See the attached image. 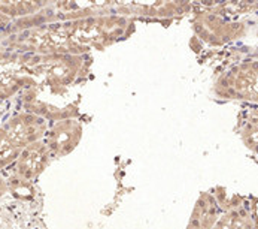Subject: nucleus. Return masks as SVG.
<instances>
[{"label":"nucleus","mask_w":258,"mask_h":229,"mask_svg":"<svg viewBox=\"0 0 258 229\" xmlns=\"http://www.w3.org/2000/svg\"><path fill=\"white\" fill-rule=\"evenodd\" d=\"M192 12V3L186 2H157V3H116L115 14L132 18L138 17H152V18H181Z\"/></svg>","instance_id":"9"},{"label":"nucleus","mask_w":258,"mask_h":229,"mask_svg":"<svg viewBox=\"0 0 258 229\" xmlns=\"http://www.w3.org/2000/svg\"><path fill=\"white\" fill-rule=\"evenodd\" d=\"M2 126L8 132L11 140L20 149H24L33 143L45 140L51 121H48L40 115L23 110L8 117L5 121H2Z\"/></svg>","instance_id":"6"},{"label":"nucleus","mask_w":258,"mask_h":229,"mask_svg":"<svg viewBox=\"0 0 258 229\" xmlns=\"http://www.w3.org/2000/svg\"><path fill=\"white\" fill-rule=\"evenodd\" d=\"M246 57H254V59H258V47L255 50H252L251 53H248V56Z\"/></svg>","instance_id":"16"},{"label":"nucleus","mask_w":258,"mask_h":229,"mask_svg":"<svg viewBox=\"0 0 258 229\" xmlns=\"http://www.w3.org/2000/svg\"><path fill=\"white\" fill-rule=\"evenodd\" d=\"M64 26L75 43H78L87 54L93 50L102 51L119 40L127 39L135 32L133 18L118 14L64 21Z\"/></svg>","instance_id":"2"},{"label":"nucleus","mask_w":258,"mask_h":229,"mask_svg":"<svg viewBox=\"0 0 258 229\" xmlns=\"http://www.w3.org/2000/svg\"><path fill=\"white\" fill-rule=\"evenodd\" d=\"M212 229H258V198L252 195H227Z\"/></svg>","instance_id":"4"},{"label":"nucleus","mask_w":258,"mask_h":229,"mask_svg":"<svg viewBox=\"0 0 258 229\" xmlns=\"http://www.w3.org/2000/svg\"><path fill=\"white\" fill-rule=\"evenodd\" d=\"M194 9H197L192 17L194 38L212 48H221L243 38L258 15L255 2L194 5Z\"/></svg>","instance_id":"1"},{"label":"nucleus","mask_w":258,"mask_h":229,"mask_svg":"<svg viewBox=\"0 0 258 229\" xmlns=\"http://www.w3.org/2000/svg\"><path fill=\"white\" fill-rule=\"evenodd\" d=\"M236 132L243 146L258 157V107L245 105L237 115Z\"/></svg>","instance_id":"11"},{"label":"nucleus","mask_w":258,"mask_h":229,"mask_svg":"<svg viewBox=\"0 0 258 229\" xmlns=\"http://www.w3.org/2000/svg\"><path fill=\"white\" fill-rule=\"evenodd\" d=\"M227 191L222 186H217L211 191L202 192L192 207L188 223L185 229H212L220 213Z\"/></svg>","instance_id":"8"},{"label":"nucleus","mask_w":258,"mask_h":229,"mask_svg":"<svg viewBox=\"0 0 258 229\" xmlns=\"http://www.w3.org/2000/svg\"><path fill=\"white\" fill-rule=\"evenodd\" d=\"M82 133L84 124L79 118H64L51 123L43 141L54 157H64L78 147Z\"/></svg>","instance_id":"7"},{"label":"nucleus","mask_w":258,"mask_h":229,"mask_svg":"<svg viewBox=\"0 0 258 229\" xmlns=\"http://www.w3.org/2000/svg\"><path fill=\"white\" fill-rule=\"evenodd\" d=\"M52 159H54V156L51 154L43 140L33 143L21 150L18 159L11 166L12 175H17L20 178H24V180L33 183L46 169V166L51 163Z\"/></svg>","instance_id":"10"},{"label":"nucleus","mask_w":258,"mask_h":229,"mask_svg":"<svg viewBox=\"0 0 258 229\" xmlns=\"http://www.w3.org/2000/svg\"><path fill=\"white\" fill-rule=\"evenodd\" d=\"M9 193V180L0 174V198Z\"/></svg>","instance_id":"14"},{"label":"nucleus","mask_w":258,"mask_h":229,"mask_svg":"<svg viewBox=\"0 0 258 229\" xmlns=\"http://www.w3.org/2000/svg\"><path fill=\"white\" fill-rule=\"evenodd\" d=\"M23 149H20L8 135L5 127L0 124V172L5 169H9L15 160L18 159L20 153Z\"/></svg>","instance_id":"12"},{"label":"nucleus","mask_w":258,"mask_h":229,"mask_svg":"<svg viewBox=\"0 0 258 229\" xmlns=\"http://www.w3.org/2000/svg\"><path fill=\"white\" fill-rule=\"evenodd\" d=\"M33 85L36 81L24 65V54L0 51V101H8Z\"/></svg>","instance_id":"5"},{"label":"nucleus","mask_w":258,"mask_h":229,"mask_svg":"<svg viewBox=\"0 0 258 229\" xmlns=\"http://www.w3.org/2000/svg\"><path fill=\"white\" fill-rule=\"evenodd\" d=\"M6 107H8V102L6 101H0V120L3 118V114L6 111Z\"/></svg>","instance_id":"15"},{"label":"nucleus","mask_w":258,"mask_h":229,"mask_svg":"<svg viewBox=\"0 0 258 229\" xmlns=\"http://www.w3.org/2000/svg\"><path fill=\"white\" fill-rule=\"evenodd\" d=\"M0 229H14V225H12L11 219L3 213L2 208H0Z\"/></svg>","instance_id":"13"},{"label":"nucleus","mask_w":258,"mask_h":229,"mask_svg":"<svg viewBox=\"0 0 258 229\" xmlns=\"http://www.w3.org/2000/svg\"><path fill=\"white\" fill-rule=\"evenodd\" d=\"M212 93L222 101H239L258 107V59L242 57L220 74Z\"/></svg>","instance_id":"3"}]
</instances>
